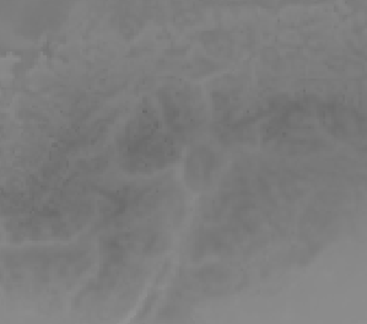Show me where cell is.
Wrapping results in <instances>:
<instances>
[{
    "label": "cell",
    "instance_id": "cell-1",
    "mask_svg": "<svg viewBox=\"0 0 367 324\" xmlns=\"http://www.w3.org/2000/svg\"><path fill=\"white\" fill-rule=\"evenodd\" d=\"M190 165H192V168H188V173L193 176V181L195 180V183H200L204 185L208 183L211 177V170L214 166V158L211 154L199 151L195 154L192 160H190Z\"/></svg>",
    "mask_w": 367,
    "mask_h": 324
}]
</instances>
